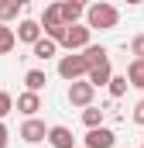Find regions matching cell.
<instances>
[{
    "label": "cell",
    "instance_id": "cell-4",
    "mask_svg": "<svg viewBox=\"0 0 144 148\" xmlns=\"http://www.w3.org/2000/svg\"><path fill=\"white\" fill-rule=\"evenodd\" d=\"M17 134H21L24 145H41V141H48V124L41 117H24V124H21Z\"/></svg>",
    "mask_w": 144,
    "mask_h": 148
},
{
    "label": "cell",
    "instance_id": "cell-10",
    "mask_svg": "<svg viewBox=\"0 0 144 148\" xmlns=\"http://www.w3.org/2000/svg\"><path fill=\"white\" fill-rule=\"evenodd\" d=\"M31 55H35V59H41V62L55 59V55H58V41H55V38H48V35H41L35 45H31Z\"/></svg>",
    "mask_w": 144,
    "mask_h": 148
},
{
    "label": "cell",
    "instance_id": "cell-25",
    "mask_svg": "<svg viewBox=\"0 0 144 148\" xmlns=\"http://www.w3.org/2000/svg\"><path fill=\"white\" fill-rule=\"evenodd\" d=\"M137 3H144V0H127V7H137Z\"/></svg>",
    "mask_w": 144,
    "mask_h": 148
},
{
    "label": "cell",
    "instance_id": "cell-17",
    "mask_svg": "<svg viewBox=\"0 0 144 148\" xmlns=\"http://www.w3.org/2000/svg\"><path fill=\"white\" fill-rule=\"evenodd\" d=\"M62 14H65V24H75V21L86 17V7L75 3V0H62Z\"/></svg>",
    "mask_w": 144,
    "mask_h": 148
},
{
    "label": "cell",
    "instance_id": "cell-16",
    "mask_svg": "<svg viewBox=\"0 0 144 148\" xmlns=\"http://www.w3.org/2000/svg\"><path fill=\"white\" fill-rule=\"evenodd\" d=\"M127 79H130L134 90H144V59H130V66H127Z\"/></svg>",
    "mask_w": 144,
    "mask_h": 148
},
{
    "label": "cell",
    "instance_id": "cell-3",
    "mask_svg": "<svg viewBox=\"0 0 144 148\" xmlns=\"http://www.w3.org/2000/svg\"><path fill=\"white\" fill-rule=\"evenodd\" d=\"M89 38H93V28L82 24V21H75V24H69V31H65V38H62V48H69V52H82L86 45H93Z\"/></svg>",
    "mask_w": 144,
    "mask_h": 148
},
{
    "label": "cell",
    "instance_id": "cell-22",
    "mask_svg": "<svg viewBox=\"0 0 144 148\" xmlns=\"http://www.w3.org/2000/svg\"><path fill=\"white\" fill-rule=\"evenodd\" d=\"M130 55H134V59H144V31L130 38Z\"/></svg>",
    "mask_w": 144,
    "mask_h": 148
},
{
    "label": "cell",
    "instance_id": "cell-9",
    "mask_svg": "<svg viewBox=\"0 0 144 148\" xmlns=\"http://www.w3.org/2000/svg\"><path fill=\"white\" fill-rule=\"evenodd\" d=\"M17 110L24 114V117H38V110H41V93H35V90L17 93Z\"/></svg>",
    "mask_w": 144,
    "mask_h": 148
},
{
    "label": "cell",
    "instance_id": "cell-26",
    "mask_svg": "<svg viewBox=\"0 0 144 148\" xmlns=\"http://www.w3.org/2000/svg\"><path fill=\"white\" fill-rule=\"evenodd\" d=\"M75 3H82V7H89V3H93V0H75Z\"/></svg>",
    "mask_w": 144,
    "mask_h": 148
},
{
    "label": "cell",
    "instance_id": "cell-15",
    "mask_svg": "<svg viewBox=\"0 0 144 148\" xmlns=\"http://www.w3.org/2000/svg\"><path fill=\"white\" fill-rule=\"evenodd\" d=\"M45 83H48L45 69H28V73H24V90H35V93H41V90H45Z\"/></svg>",
    "mask_w": 144,
    "mask_h": 148
},
{
    "label": "cell",
    "instance_id": "cell-19",
    "mask_svg": "<svg viewBox=\"0 0 144 148\" xmlns=\"http://www.w3.org/2000/svg\"><path fill=\"white\" fill-rule=\"evenodd\" d=\"M82 59H86V62H89V69H93V66L107 62L110 55H107V48H103V45H86V48H82Z\"/></svg>",
    "mask_w": 144,
    "mask_h": 148
},
{
    "label": "cell",
    "instance_id": "cell-18",
    "mask_svg": "<svg viewBox=\"0 0 144 148\" xmlns=\"http://www.w3.org/2000/svg\"><path fill=\"white\" fill-rule=\"evenodd\" d=\"M21 0H0V21L3 24H10V21H17V14H21Z\"/></svg>",
    "mask_w": 144,
    "mask_h": 148
},
{
    "label": "cell",
    "instance_id": "cell-6",
    "mask_svg": "<svg viewBox=\"0 0 144 148\" xmlns=\"http://www.w3.org/2000/svg\"><path fill=\"white\" fill-rule=\"evenodd\" d=\"M82 141H86V148H113L117 145V131L107 127V124H100V127H89Z\"/></svg>",
    "mask_w": 144,
    "mask_h": 148
},
{
    "label": "cell",
    "instance_id": "cell-5",
    "mask_svg": "<svg viewBox=\"0 0 144 148\" xmlns=\"http://www.w3.org/2000/svg\"><path fill=\"white\" fill-rule=\"evenodd\" d=\"M65 97H69L72 107H79V110H82V107H89V103H93L96 86H93L89 79H75V83H69V93H65Z\"/></svg>",
    "mask_w": 144,
    "mask_h": 148
},
{
    "label": "cell",
    "instance_id": "cell-1",
    "mask_svg": "<svg viewBox=\"0 0 144 148\" xmlns=\"http://www.w3.org/2000/svg\"><path fill=\"white\" fill-rule=\"evenodd\" d=\"M86 24H89L93 31H113V28L120 24L117 3H110V0H93V3L86 7Z\"/></svg>",
    "mask_w": 144,
    "mask_h": 148
},
{
    "label": "cell",
    "instance_id": "cell-8",
    "mask_svg": "<svg viewBox=\"0 0 144 148\" xmlns=\"http://www.w3.org/2000/svg\"><path fill=\"white\" fill-rule=\"evenodd\" d=\"M48 145L52 148H75V134L65 124H52L48 127Z\"/></svg>",
    "mask_w": 144,
    "mask_h": 148
},
{
    "label": "cell",
    "instance_id": "cell-28",
    "mask_svg": "<svg viewBox=\"0 0 144 148\" xmlns=\"http://www.w3.org/2000/svg\"><path fill=\"white\" fill-rule=\"evenodd\" d=\"M110 3H113V0H110Z\"/></svg>",
    "mask_w": 144,
    "mask_h": 148
},
{
    "label": "cell",
    "instance_id": "cell-11",
    "mask_svg": "<svg viewBox=\"0 0 144 148\" xmlns=\"http://www.w3.org/2000/svg\"><path fill=\"white\" fill-rule=\"evenodd\" d=\"M62 24H65L62 0H55V3H48V7H45V14H41V28H45V31H52V28H62Z\"/></svg>",
    "mask_w": 144,
    "mask_h": 148
},
{
    "label": "cell",
    "instance_id": "cell-29",
    "mask_svg": "<svg viewBox=\"0 0 144 148\" xmlns=\"http://www.w3.org/2000/svg\"><path fill=\"white\" fill-rule=\"evenodd\" d=\"M141 148H144V145H141Z\"/></svg>",
    "mask_w": 144,
    "mask_h": 148
},
{
    "label": "cell",
    "instance_id": "cell-21",
    "mask_svg": "<svg viewBox=\"0 0 144 148\" xmlns=\"http://www.w3.org/2000/svg\"><path fill=\"white\" fill-rule=\"evenodd\" d=\"M10 110H14V97H10L7 90H0V121H3Z\"/></svg>",
    "mask_w": 144,
    "mask_h": 148
},
{
    "label": "cell",
    "instance_id": "cell-2",
    "mask_svg": "<svg viewBox=\"0 0 144 148\" xmlns=\"http://www.w3.org/2000/svg\"><path fill=\"white\" fill-rule=\"evenodd\" d=\"M86 73H89V62L82 59V52H69V55H62V59H58V76H62L65 83L86 79Z\"/></svg>",
    "mask_w": 144,
    "mask_h": 148
},
{
    "label": "cell",
    "instance_id": "cell-7",
    "mask_svg": "<svg viewBox=\"0 0 144 148\" xmlns=\"http://www.w3.org/2000/svg\"><path fill=\"white\" fill-rule=\"evenodd\" d=\"M41 21H35V17H21L17 21V41H24V45H35L38 38H41Z\"/></svg>",
    "mask_w": 144,
    "mask_h": 148
},
{
    "label": "cell",
    "instance_id": "cell-12",
    "mask_svg": "<svg viewBox=\"0 0 144 148\" xmlns=\"http://www.w3.org/2000/svg\"><path fill=\"white\" fill-rule=\"evenodd\" d=\"M86 79L100 90V86H110V79H113V69H110V59L107 62H100V66H93L89 73H86Z\"/></svg>",
    "mask_w": 144,
    "mask_h": 148
},
{
    "label": "cell",
    "instance_id": "cell-24",
    "mask_svg": "<svg viewBox=\"0 0 144 148\" xmlns=\"http://www.w3.org/2000/svg\"><path fill=\"white\" fill-rule=\"evenodd\" d=\"M10 145V131H7V124L0 121V148H7Z\"/></svg>",
    "mask_w": 144,
    "mask_h": 148
},
{
    "label": "cell",
    "instance_id": "cell-13",
    "mask_svg": "<svg viewBox=\"0 0 144 148\" xmlns=\"http://www.w3.org/2000/svg\"><path fill=\"white\" fill-rule=\"evenodd\" d=\"M17 48V28H7L0 21V55H10Z\"/></svg>",
    "mask_w": 144,
    "mask_h": 148
},
{
    "label": "cell",
    "instance_id": "cell-27",
    "mask_svg": "<svg viewBox=\"0 0 144 148\" xmlns=\"http://www.w3.org/2000/svg\"><path fill=\"white\" fill-rule=\"evenodd\" d=\"M21 3H24V7H28V3H31V0H21Z\"/></svg>",
    "mask_w": 144,
    "mask_h": 148
},
{
    "label": "cell",
    "instance_id": "cell-23",
    "mask_svg": "<svg viewBox=\"0 0 144 148\" xmlns=\"http://www.w3.org/2000/svg\"><path fill=\"white\" fill-rule=\"evenodd\" d=\"M130 117H134V124H141V127H144V97L137 100V103H134V110H130Z\"/></svg>",
    "mask_w": 144,
    "mask_h": 148
},
{
    "label": "cell",
    "instance_id": "cell-14",
    "mask_svg": "<svg viewBox=\"0 0 144 148\" xmlns=\"http://www.w3.org/2000/svg\"><path fill=\"white\" fill-rule=\"evenodd\" d=\"M103 121H107V110H103V107H96V103L82 107V124H86V131H89V127H100Z\"/></svg>",
    "mask_w": 144,
    "mask_h": 148
},
{
    "label": "cell",
    "instance_id": "cell-20",
    "mask_svg": "<svg viewBox=\"0 0 144 148\" xmlns=\"http://www.w3.org/2000/svg\"><path fill=\"white\" fill-rule=\"evenodd\" d=\"M127 86H130V79H127V73H124V76H113L107 90H110V97L117 100V97H124V93H127Z\"/></svg>",
    "mask_w": 144,
    "mask_h": 148
}]
</instances>
